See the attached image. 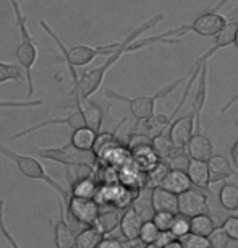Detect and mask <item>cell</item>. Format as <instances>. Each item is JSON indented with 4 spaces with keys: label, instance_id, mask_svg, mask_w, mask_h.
<instances>
[{
    "label": "cell",
    "instance_id": "cell-1",
    "mask_svg": "<svg viewBox=\"0 0 238 248\" xmlns=\"http://www.w3.org/2000/svg\"><path fill=\"white\" fill-rule=\"evenodd\" d=\"M162 20H164V15L159 13V15L149 18L148 21L141 23V25H139L138 28H134L130 34L125 36V43H123L122 47L117 49L114 54H110L109 57L105 59L104 63L99 65V67H96V68H92V70H88V72L81 73V75L76 73L74 77H72L73 78V90L68 93V96H72L74 99L76 107L85 104L86 101H89V97L92 94H96L97 90H99V88L102 86V83H104V78H105L107 72H109V70L114 67L120 59H122V55L130 52V44H132L134 39H138L143 32L151 31L152 28H156Z\"/></svg>",
    "mask_w": 238,
    "mask_h": 248
},
{
    "label": "cell",
    "instance_id": "cell-2",
    "mask_svg": "<svg viewBox=\"0 0 238 248\" xmlns=\"http://www.w3.org/2000/svg\"><path fill=\"white\" fill-rule=\"evenodd\" d=\"M13 10V16H15V23L16 28L20 31V44L16 46L15 49V57L18 65L23 68L26 77V94L28 97H31L34 94V77H32V68L37 62V55H39V50H37V43L36 39L31 36L30 28H28V18L23 12V8L20 5L18 0H8Z\"/></svg>",
    "mask_w": 238,
    "mask_h": 248
},
{
    "label": "cell",
    "instance_id": "cell-3",
    "mask_svg": "<svg viewBox=\"0 0 238 248\" xmlns=\"http://www.w3.org/2000/svg\"><path fill=\"white\" fill-rule=\"evenodd\" d=\"M102 120H104V109H102L99 104H96V102L86 101L85 104L79 106L78 110H74L73 114H70L67 117H54V119L39 122V124L32 125V127H28L25 130H21V132L15 133L13 137H10V140L12 141H15V140L28 137V135L39 132V130H43V128L54 127V125H67V127L72 128V130L78 128V127H83V125H88V127L101 132Z\"/></svg>",
    "mask_w": 238,
    "mask_h": 248
},
{
    "label": "cell",
    "instance_id": "cell-4",
    "mask_svg": "<svg viewBox=\"0 0 238 248\" xmlns=\"http://www.w3.org/2000/svg\"><path fill=\"white\" fill-rule=\"evenodd\" d=\"M39 26L43 28L44 32L47 34L55 44L59 46V49L62 50V62L67 65V68H81L89 65L92 60L97 57H109L110 54H114L117 49H120L125 43V37L122 41H115L110 44H102V46H73V47L67 49L62 39L55 34L54 30L50 28L45 21H39Z\"/></svg>",
    "mask_w": 238,
    "mask_h": 248
},
{
    "label": "cell",
    "instance_id": "cell-5",
    "mask_svg": "<svg viewBox=\"0 0 238 248\" xmlns=\"http://www.w3.org/2000/svg\"><path fill=\"white\" fill-rule=\"evenodd\" d=\"M203 63H199L198 60L191 65V68L186 72L185 75H181L180 78H177L175 81L169 83V85H165L164 88H161L157 93H154L152 96H134V97H128V96H123L120 94V93H117L114 90H105L104 96L107 97V99H115V101H122L125 102V104H128V109L130 112H132V115L136 119V122H143V120H148L151 119V117L156 114V102L159 99H162V97H167L170 94L172 91L177 90L181 83L186 81L191 73H193L194 68L201 67Z\"/></svg>",
    "mask_w": 238,
    "mask_h": 248
},
{
    "label": "cell",
    "instance_id": "cell-6",
    "mask_svg": "<svg viewBox=\"0 0 238 248\" xmlns=\"http://www.w3.org/2000/svg\"><path fill=\"white\" fill-rule=\"evenodd\" d=\"M0 154H2V156H5L7 159H10V161L18 167V170H20L25 177H28V179L37 180V182H44V184H47L50 188H54L55 191H57V193L62 196L65 201L68 200L70 191H68L67 186H63L60 182L52 179V177L47 174L45 167L41 164V161H37L36 157L26 156V154H18V153L13 151V149L7 148L5 144H2V143H0Z\"/></svg>",
    "mask_w": 238,
    "mask_h": 248
},
{
    "label": "cell",
    "instance_id": "cell-7",
    "mask_svg": "<svg viewBox=\"0 0 238 248\" xmlns=\"http://www.w3.org/2000/svg\"><path fill=\"white\" fill-rule=\"evenodd\" d=\"M32 153L43 159H47V161L62 164L65 167H74V166H81V164H91V166H94L97 161L92 151H81V149H76L70 143L59 148L34 146L32 148Z\"/></svg>",
    "mask_w": 238,
    "mask_h": 248
},
{
    "label": "cell",
    "instance_id": "cell-8",
    "mask_svg": "<svg viewBox=\"0 0 238 248\" xmlns=\"http://www.w3.org/2000/svg\"><path fill=\"white\" fill-rule=\"evenodd\" d=\"M65 203H67L68 216L81 226H92L101 211V206L96 203L94 198H81V196L70 195Z\"/></svg>",
    "mask_w": 238,
    "mask_h": 248
},
{
    "label": "cell",
    "instance_id": "cell-9",
    "mask_svg": "<svg viewBox=\"0 0 238 248\" xmlns=\"http://www.w3.org/2000/svg\"><path fill=\"white\" fill-rule=\"evenodd\" d=\"M228 18L221 15L219 12H206L199 15L191 25H185L186 32H196L198 36L203 37H216L219 31L227 25Z\"/></svg>",
    "mask_w": 238,
    "mask_h": 248
},
{
    "label": "cell",
    "instance_id": "cell-10",
    "mask_svg": "<svg viewBox=\"0 0 238 248\" xmlns=\"http://www.w3.org/2000/svg\"><path fill=\"white\" fill-rule=\"evenodd\" d=\"M178 201V214H183L186 217H193L198 214L209 213L208 196L199 188H188L183 193L177 195Z\"/></svg>",
    "mask_w": 238,
    "mask_h": 248
},
{
    "label": "cell",
    "instance_id": "cell-11",
    "mask_svg": "<svg viewBox=\"0 0 238 248\" xmlns=\"http://www.w3.org/2000/svg\"><path fill=\"white\" fill-rule=\"evenodd\" d=\"M174 124L170 125V130H169V138L170 141L174 143V146L178 149V151H183L188 144L191 135H193V130H194V115L191 112L190 115H185L181 119H177V120H172Z\"/></svg>",
    "mask_w": 238,
    "mask_h": 248
},
{
    "label": "cell",
    "instance_id": "cell-12",
    "mask_svg": "<svg viewBox=\"0 0 238 248\" xmlns=\"http://www.w3.org/2000/svg\"><path fill=\"white\" fill-rule=\"evenodd\" d=\"M143 216L136 211V208L132 204L130 208L125 209V213L120 216V232L125 237L127 242H138V235H139V229H141L143 224Z\"/></svg>",
    "mask_w": 238,
    "mask_h": 248
},
{
    "label": "cell",
    "instance_id": "cell-13",
    "mask_svg": "<svg viewBox=\"0 0 238 248\" xmlns=\"http://www.w3.org/2000/svg\"><path fill=\"white\" fill-rule=\"evenodd\" d=\"M130 159L134 164V167L138 170H141L143 174L151 172L157 166V162L161 161L157 154L154 153L151 144H141V146L132 148L130 149Z\"/></svg>",
    "mask_w": 238,
    "mask_h": 248
},
{
    "label": "cell",
    "instance_id": "cell-14",
    "mask_svg": "<svg viewBox=\"0 0 238 248\" xmlns=\"http://www.w3.org/2000/svg\"><path fill=\"white\" fill-rule=\"evenodd\" d=\"M74 237H76V233L73 232L68 219L65 217L63 204L59 203V221L54 227L55 248H74Z\"/></svg>",
    "mask_w": 238,
    "mask_h": 248
},
{
    "label": "cell",
    "instance_id": "cell-15",
    "mask_svg": "<svg viewBox=\"0 0 238 248\" xmlns=\"http://www.w3.org/2000/svg\"><path fill=\"white\" fill-rule=\"evenodd\" d=\"M186 154L191 159H198V161H209L211 156L214 154L212 143L206 135H203L201 132H196L191 135L188 144L185 148Z\"/></svg>",
    "mask_w": 238,
    "mask_h": 248
},
{
    "label": "cell",
    "instance_id": "cell-16",
    "mask_svg": "<svg viewBox=\"0 0 238 248\" xmlns=\"http://www.w3.org/2000/svg\"><path fill=\"white\" fill-rule=\"evenodd\" d=\"M151 208L152 211H167V213H178V201H177V195L172 191L162 188V186H152L151 196Z\"/></svg>",
    "mask_w": 238,
    "mask_h": 248
},
{
    "label": "cell",
    "instance_id": "cell-17",
    "mask_svg": "<svg viewBox=\"0 0 238 248\" xmlns=\"http://www.w3.org/2000/svg\"><path fill=\"white\" fill-rule=\"evenodd\" d=\"M185 172L193 186H196V188H199V190H209L211 179H209L208 161H198V159L190 157Z\"/></svg>",
    "mask_w": 238,
    "mask_h": 248
},
{
    "label": "cell",
    "instance_id": "cell-18",
    "mask_svg": "<svg viewBox=\"0 0 238 248\" xmlns=\"http://www.w3.org/2000/svg\"><path fill=\"white\" fill-rule=\"evenodd\" d=\"M208 167H209V179H211V184H216V182L230 179V177H238L235 169H233L232 162L228 161L225 156H211V159L208 161Z\"/></svg>",
    "mask_w": 238,
    "mask_h": 248
},
{
    "label": "cell",
    "instance_id": "cell-19",
    "mask_svg": "<svg viewBox=\"0 0 238 248\" xmlns=\"http://www.w3.org/2000/svg\"><path fill=\"white\" fill-rule=\"evenodd\" d=\"M162 188L169 190L172 191V193L175 195H180L183 193V191H186L188 188H191V182L188 179V175H186L185 170L181 169H169V172L164 175V179H162L161 185Z\"/></svg>",
    "mask_w": 238,
    "mask_h": 248
},
{
    "label": "cell",
    "instance_id": "cell-20",
    "mask_svg": "<svg viewBox=\"0 0 238 248\" xmlns=\"http://www.w3.org/2000/svg\"><path fill=\"white\" fill-rule=\"evenodd\" d=\"M101 132L88 127V125H83V127L74 128L72 132V137H70V144H73L76 149H81V151H92L97 140V135Z\"/></svg>",
    "mask_w": 238,
    "mask_h": 248
},
{
    "label": "cell",
    "instance_id": "cell-21",
    "mask_svg": "<svg viewBox=\"0 0 238 248\" xmlns=\"http://www.w3.org/2000/svg\"><path fill=\"white\" fill-rule=\"evenodd\" d=\"M99 184L94 180V177H79V179L70 180L68 191L73 196H81V198H94Z\"/></svg>",
    "mask_w": 238,
    "mask_h": 248
},
{
    "label": "cell",
    "instance_id": "cell-22",
    "mask_svg": "<svg viewBox=\"0 0 238 248\" xmlns=\"http://www.w3.org/2000/svg\"><path fill=\"white\" fill-rule=\"evenodd\" d=\"M119 222H120V213L119 209H107V211H99L97 214L96 221L92 222L97 231H99L102 235H109L119 227Z\"/></svg>",
    "mask_w": 238,
    "mask_h": 248
},
{
    "label": "cell",
    "instance_id": "cell-23",
    "mask_svg": "<svg viewBox=\"0 0 238 248\" xmlns=\"http://www.w3.org/2000/svg\"><path fill=\"white\" fill-rule=\"evenodd\" d=\"M151 146L154 149V153L159 156V159H164V161L172 159L175 154L180 153L178 149L174 146V143L170 141L169 135H167L165 132H161V133L151 137Z\"/></svg>",
    "mask_w": 238,
    "mask_h": 248
},
{
    "label": "cell",
    "instance_id": "cell-24",
    "mask_svg": "<svg viewBox=\"0 0 238 248\" xmlns=\"http://www.w3.org/2000/svg\"><path fill=\"white\" fill-rule=\"evenodd\" d=\"M105 235L97 231L94 226H88L79 231L74 237V248H96Z\"/></svg>",
    "mask_w": 238,
    "mask_h": 248
},
{
    "label": "cell",
    "instance_id": "cell-25",
    "mask_svg": "<svg viewBox=\"0 0 238 248\" xmlns=\"http://www.w3.org/2000/svg\"><path fill=\"white\" fill-rule=\"evenodd\" d=\"M214 227H216L214 219L209 216L208 213H203V214H198V216L190 217V232L191 233L208 237L209 233L214 231Z\"/></svg>",
    "mask_w": 238,
    "mask_h": 248
},
{
    "label": "cell",
    "instance_id": "cell-26",
    "mask_svg": "<svg viewBox=\"0 0 238 248\" xmlns=\"http://www.w3.org/2000/svg\"><path fill=\"white\" fill-rule=\"evenodd\" d=\"M8 81L25 83L26 81L25 72H23V68L16 63L0 62V85L8 83Z\"/></svg>",
    "mask_w": 238,
    "mask_h": 248
},
{
    "label": "cell",
    "instance_id": "cell-27",
    "mask_svg": "<svg viewBox=\"0 0 238 248\" xmlns=\"http://www.w3.org/2000/svg\"><path fill=\"white\" fill-rule=\"evenodd\" d=\"M219 201L227 211H237L238 209V186L225 184L219 191Z\"/></svg>",
    "mask_w": 238,
    "mask_h": 248
},
{
    "label": "cell",
    "instance_id": "cell-28",
    "mask_svg": "<svg viewBox=\"0 0 238 248\" xmlns=\"http://www.w3.org/2000/svg\"><path fill=\"white\" fill-rule=\"evenodd\" d=\"M159 235V229L156 227L151 219H144L143 224H141V229H139V235H138V240L148 245V243H154L156 238Z\"/></svg>",
    "mask_w": 238,
    "mask_h": 248
},
{
    "label": "cell",
    "instance_id": "cell-29",
    "mask_svg": "<svg viewBox=\"0 0 238 248\" xmlns=\"http://www.w3.org/2000/svg\"><path fill=\"white\" fill-rule=\"evenodd\" d=\"M169 231L174 233V237L177 238V240H180L181 237H185L186 233H190V217L177 213Z\"/></svg>",
    "mask_w": 238,
    "mask_h": 248
},
{
    "label": "cell",
    "instance_id": "cell-30",
    "mask_svg": "<svg viewBox=\"0 0 238 248\" xmlns=\"http://www.w3.org/2000/svg\"><path fill=\"white\" fill-rule=\"evenodd\" d=\"M208 240L211 248H228V243H230V238H228L222 226L214 227V231L208 235Z\"/></svg>",
    "mask_w": 238,
    "mask_h": 248
},
{
    "label": "cell",
    "instance_id": "cell-31",
    "mask_svg": "<svg viewBox=\"0 0 238 248\" xmlns=\"http://www.w3.org/2000/svg\"><path fill=\"white\" fill-rule=\"evenodd\" d=\"M180 243L183 245V248H211L208 237L196 235V233H191V232L186 233L185 237H181Z\"/></svg>",
    "mask_w": 238,
    "mask_h": 248
},
{
    "label": "cell",
    "instance_id": "cell-32",
    "mask_svg": "<svg viewBox=\"0 0 238 248\" xmlns=\"http://www.w3.org/2000/svg\"><path fill=\"white\" fill-rule=\"evenodd\" d=\"M43 106L41 99H28V101H2L0 99V109H31V107Z\"/></svg>",
    "mask_w": 238,
    "mask_h": 248
},
{
    "label": "cell",
    "instance_id": "cell-33",
    "mask_svg": "<svg viewBox=\"0 0 238 248\" xmlns=\"http://www.w3.org/2000/svg\"><path fill=\"white\" fill-rule=\"evenodd\" d=\"M175 214L174 213H167V211H156L152 214L151 221L156 224V227L159 231H169L172 226V221H174Z\"/></svg>",
    "mask_w": 238,
    "mask_h": 248
},
{
    "label": "cell",
    "instance_id": "cell-34",
    "mask_svg": "<svg viewBox=\"0 0 238 248\" xmlns=\"http://www.w3.org/2000/svg\"><path fill=\"white\" fill-rule=\"evenodd\" d=\"M222 229L225 231L230 240H237L238 242V216H230L227 217L222 224Z\"/></svg>",
    "mask_w": 238,
    "mask_h": 248
},
{
    "label": "cell",
    "instance_id": "cell-35",
    "mask_svg": "<svg viewBox=\"0 0 238 248\" xmlns=\"http://www.w3.org/2000/svg\"><path fill=\"white\" fill-rule=\"evenodd\" d=\"M3 206H5V201L0 200V232H2V235L5 237V240L10 243L12 248H21L20 245H18V242L15 240V238H13L12 233L8 232L7 227H5V222H3Z\"/></svg>",
    "mask_w": 238,
    "mask_h": 248
},
{
    "label": "cell",
    "instance_id": "cell-36",
    "mask_svg": "<svg viewBox=\"0 0 238 248\" xmlns=\"http://www.w3.org/2000/svg\"><path fill=\"white\" fill-rule=\"evenodd\" d=\"M177 240V238L174 237V233H172L170 231H159V235L156 238V245L157 247H161V248H164L165 245H169L170 242H174Z\"/></svg>",
    "mask_w": 238,
    "mask_h": 248
},
{
    "label": "cell",
    "instance_id": "cell-37",
    "mask_svg": "<svg viewBox=\"0 0 238 248\" xmlns=\"http://www.w3.org/2000/svg\"><path fill=\"white\" fill-rule=\"evenodd\" d=\"M96 248H125L123 243L119 240V238H114V237H104L102 240L99 242V245Z\"/></svg>",
    "mask_w": 238,
    "mask_h": 248
},
{
    "label": "cell",
    "instance_id": "cell-38",
    "mask_svg": "<svg viewBox=\"0 0 238 248\" xmlns=\"http://www.w3.org/2000/svg\"><path fill=\"white\" fill-rule=\"evenodd\" d=\"M238 101V93H237V94L235 96H232L230 97V99H228L227 102H225V104H223L222 106V109H221V112H222V114H225V112L228 110V109H230V107L233 106V104H235V102Z\"/></svg>",
    "mask_w": 238,
    "mask_h": 248
},
{
    "label": "cell",
    "instance_id": "cell-39",
    "mask_svg": "<svg viewBox=\"0 0 238 248\" xmlns=\"http://www.w3.org/2000/svg\"><path fill=\"white\" fill-rule=\"evenodd\" d=\"M230 154H232V161H233V164H235V167L238 169V141L232 146Z\"/></svg>",
    "mask_w": 238,
    "mask_h": 248
},
{
    "label": "cell",
    "instance_id": "cell-40",
    "mask_svg": "<svg viewBox=\"0 0 238 248\" xmlns=\"http://www.w3.org/2000/svg\"><path fill=\"white\" fill-rule=\"evenodd\" d=\"M164 248H183V245L180 243V240H174V242H170L169 245H165Z\"/></svg>",
    "mask_w": 238,
    "mask_h": 248
},
{
    "label": "cell",
    "instance_id": "cell-41",
    "mask_svg": "<svg viewBox=\"0 0 238 248\" xmlns=\"http://www.w3.org/2000/svg\"><path fill=\"white\" fill-rule=\"evenodd\" d=\"M230 18H232V20H237V18H238V3H237V7L233 8V12L230 13Z\"/></svg>",
    "mask_w": 238,
    "mask_h": 248
},
{
    "label": "cell",
    "instance_id": "cell-42",
    "mask_svg": "<svg viewBox=\"0 0 238 248\" xmlns=\"http://www.w3.org/2000/svg\"><path fill=\"white\" fill-rule=\"evenodd\" d=\"M128 248H144V243H141L138 240V243H133L132 247H128Z\"/></svg>",
    "mask_w": 238,
    "mask_h": 248
},
{
    "label": "cell",
    "instance_id": "cell-43",
    "mask_svg": "<svg viewBox=\"0 0 238 248\" xmlns=\"http://www.w3.org/2000/svg\"><path fill=\"white\" fill-rule=\"evenodd\" d=\"M233 46L238 49V28H237V31H235V39H233Z\"/></svg>",
    "mask_w": 238,
    "mask_h": 248
},
{
    "label": "cell",
    "instance_id": "cell-44",
    "mask_svg": "<svg viewBox=\"0 0 238 248\" xmlns=\"http://www.w3.org/2000/svg\"><path fill=\"white\" fill-rule=\"evenodd\" d=\"M144 248H161V247H157L156 243H148V245H144Z\"/></svg>",
    "mask_w": 238,
    "mask_h": 248
},
{
    "label": "cell",
    "instance_id": "cell-45",
    "mask_svg": "<svg viewBox=\"0 0 238 248\" xmlns=\"http://www.w3.org/2000/svg\"><path fill=\"white\" fill-rule=\"evenodd\" d=\"M235 125H238V117H237V120H235Z\"/></svg>",
    "mask_w": 238,
    "mask_h": 248
}]
</instances>
